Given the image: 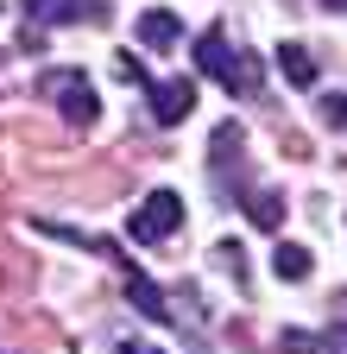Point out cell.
<instances>
[{"label": "cell", "mask_w": 347, "mask_h": 354, "mask_svg": "<svg viewBox=\"0 0 347 354\" xmlns=\"http://www.w3.org/2000/svg\"><path fill=\"white\" fill-rule=\"evenodd\" d=\"M38 88L63 108L70 127H95V120H101V95H95V82L82 76V70H45V82H38Z\"/></svg>", "instance_id": "6da1fadb"}, {"label": "cell", "mask_w": 347, "mask_h": 354, "mask_svg": "<svg viewBox=\"0 0 347 354\" xmlns=\"http://www.w3.org/2000/svg\"><path fill=\"white\" fill-rule=\"evenodd\" d=\"M120 354H158V348H146V342H126V348H120Z\"/></svg>", "instance_id": "5bb4252c"}, {"label": "cell", "mask_w": 347, "mask_h": 354, "mask_svg": "<svg viewBox=\"0 0 347 354\" xmlns=\"http://www.w3.org/2000/svg\"><path fill=\"white\" fill-rule=\"evenodd\" d=\"M246 215L259 221V228H278V221H284V196L278 190H252L246 196Z\"/></svg>", "instance_id": "30bf717a"}, {"label": "cell", "mask_w": 347, "mask_h": 354, "mask_svg": "<svg viewBox=\"0 0 347 354\" xmlns=\"http://www.w3.org/2000/svg\"><path fill=\"white\" fill-rule=\"evenodd\" d=\"M0 57H7V51H0Z\"/></svg>", "instance_id": "2e32d148"}, {"label": "cell", "mask_w": 347, "mask_h": 354, "mask_svg": "<svg viewBox=\"0 0 347 354\" xmlns=\"http://www.w3.org/2000/svg\"><path fill=\"white\" fill-rule=\"evenodd\" d=\"M272 272H278L284 285H303V279L316 272V266H310V247H297V241H278V253H272Z\"/></svg>", "instance_id": "ba28073f"}, {"label": "cell", "mask_w": 347, "mask_h": 354, "mask_svg": "<svg viewBox=\"0 0 347 354\" xmlns=\"http://www.w3.org/2000/svg\"><path fill=\"white\" fill-rule=\"evenodd\" d=\"M120 76H126V82H139V88H146V82H152V70H146V64H139V57H133V51H126V57H120Z\"/></svg>", "instance_id": "4fadbf2b"}, {"label": "cell", "mask_w": 347, "mask_h": 354, "mask_svg": "<svg viewBox=\"0 0 347 354\" xmlns=\"http://www.w3.org/2000/svg\"><path fill=\"white\" fill-rule=\"evenodd\" d=\"M133 32H139L146 51H177V44H184V19L170 13V7H146V13L133 19Z\"/></svg>", "instance_id": "277c9868"}, {"label": "cell", "mask_w": 347, "mask_h": 354, "mask_svg": "<svg viewBox=\"0 0 347 354\" xmlns=\"http://www.w3.org/2000/svg\"><path fill=\"white\" fill-rule=\"evenodd\" d=\"M322 13H347V0H322Z\"/></svg>", "instance_id": "9a60e30c"}, {"label": "cell", "mask_w": 347, "mask_h": 354, "mask_svg": "<svg viewBox=\"0 0 347 354\" xmlns=\"http://www.w3.org/2000/svg\"><path fill=\"white\" fill-rule=\"evenodd\" d=\"M26 19H38V26H76V19L101 26L108 19V0H38Z\"/></svg>", "instance_id": "5b68a950"}, {"label": "cell", "mask_w": 347, "mask_h": 354, "mask_svg": "<svg viewBox=\"0 0 347 354\" xmlns=\"http://www.w3.org/2000/svg\"><path fill=\"white\" fill-rule=\"evenodd\" d=\"M278 70H284V82H297V88H316V57H310V44H278Z\"/></svg>", "instance_id": "52a82bcc"}, {"label": "cell", "mask_w": 347, "mask_h": 354, "mask_svg": "<svg viewBox=\"0 0 347 354\" xmlns=\"http://www.w3.org/2000/svg\"><path fill=\"white\" fill-rule=\"evenodd\" d=\"M215 82H221L228 95H252V88H259V64H252L246 51H234V57H228V70L215 76Z\"/></svg>", "instance_id": "9c48e42d"}, {"label": "cell", "mask_w": 347, "mask_h": 354, "mask_svg": "<svg viewBox=\"0 0 347 354\" xmlns=\"http://www.w3.org/2000/svg\"><path fill=\"white\" fill-rule=\"evenodd\" d=\"M126 228H133V241H146V247L170 241L184 228V196L177 190H152L146 203H133V221H126Z\"/></svg>", "instance_id": "7a4b0ae2"}, {"label": "cell", "mask_w": 347, "mask_h": 354, "mask_svg": "<svg viewBox=\"0 0 347 354\" xmlns=\"http://www.w3.org/2000/svg\"><path fill=\"white\" fill-rule=\"evenodd\" d=\"M146 95H152V120H158V127H184V120L196 114V82H190V76L146 82Z\"/></svg>", "instance_id": "3957f363"}, {"label": "cell", "mask_w": 347, "mask_h": 354, "mask_svg": "<svg viewBox=\"0 0 347 354\" xmlns=\"http://www.w3.org/2000/svg\"><path fill=\"white\" fill-rule=\"evenodd\" d=\"M126 297H133V310H139V317H152V323H170V304H164V291H158L146 272H133V279H126Z\"/></svg>", "instance_id": "8992f818"}, {"label": "cell", "mask_w": 347, "mask_h": 354, "mask_svg": "<svg viewBox=\"0 0 347 354\" xmlns=\"http://www.w3.org/2000/svg\"><path fill=\"white\" fill-rule=\"evenodd\" d=\"M284 348H290V354H322V335H310V329H284Z\"/></svg>", "instance_id": "7c38bea8"}, {"label": "cell", "mask_w": 347, "mask_h": 354, "mask_svg": "<svg viewBox=\"0 0 347 354\" xmlns=\"http://www.w3.org/2000/svg\"><path fill=\"white\" fill-rule=\"evenodd\" d=\"M322 127L347 133V95H322Z\"/></svg>", "instance_id": "8fae6325"}]
</instances>
